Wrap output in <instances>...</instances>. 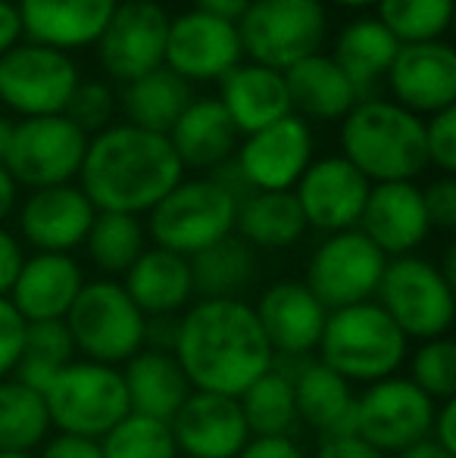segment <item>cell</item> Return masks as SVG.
I'll list each match as a JSON object with an SVG mask.
<instances>
[{"label":"cell","instance_id":"7c38bea8","mask_svg":"<svg viewBox=\"0 0 456 458\" xmlns=\"http://www.w3.org/2000/svg\"><path fill=\"white\" fill-rule=\"evenodd\" d=\"M82 75L69 54L35 41H19L0 56V103L22 119L63 115Z\"/></svg>","mask_w":456,"mask_h":458},{"label":"cell","instance_id":"d590c367","mask_svg":"<svg viewBox=\"0 0 456 458\" xmlns=\"http://www.w3.org/2000/svg\"><path fill=\"white\" fill-rule=\"evenodd\" d=\"M50 434L44 396L22 380H0V453H35Z\"/></svg>","mask_w":456,"mask_h":458},{"label":"cell","instance_id":"277c9868","mask_svg":"<svg viewBox=\"0 0 456 458\" xmlns=\"http://www.w3.org/2000/svg\"><path fill=\"white\" fill-rule=\"evenodd\" d=\"M409 340L382 312L375 300L329 312L319 337V362L347 384H375L394 377L407 362Z\"/></svg>","mask_w":456,"mask_h":458},{"label":"cell","instance_id":"ba28073f","mask_svg":"<svg viewBox=\"0 0 456 458\" xmlns=\"http://www.w3.org/2000/svg\"><path fill=\"white\" fill-rule=\"evenodd\" d=\"M41 396L56 434L88 437V440H104L132 411L119 368L88 359L69 362Z\"/></svg>","mask_w":456,"mask_h":458},{"label":"cell","instance_id":"6f0895ef","mask_svg":"<svg viewBox=\"0 0 456 458\" xmlns=\"http://www.w3.org/2000/svg\"><path fill=\"white\" fill-rule=\"evenodd\" d=\"M338 6H347V10H363V6H375L378 0H331Z\"/></svg>","mask_w":456,"mask_h":458},{"label":"cell","instance_id":"f6af8a7d","mask_svg":"<svg viewBox=\"0 0 456 458\" xmlns=\"http://www.w3.org/2000/svg\"><path fill=\"white\" fill-rule=\"evenodd\" d=\"M422 203H426L428 225L444 234L456 228V182L453 175H441L432 184L422 187Z\"/></svg>","mask_w":456,"mask_h":458},{"label":"cell","instance_id":"bcb514c9","mask_svg":"<svg viewBox=\"0 0 456 458\" xmlns=\"http://www.w3.org/2000/svg\"><path fill=\"white\" fill-rule=\"evenodd\" d=\"M38 458H104V453H100V440L56 434L41 443V455Z\"/></svg>","mask_w":456,"mask_h":458},{"label":"cell","instance_id":"8d00e7d4","mask_svg":"<svg viewBox=\"0 0 456 458\" xmlns=\"http://www.w3.org/2000/svg\"><path fill=\"white\" fill-rule=\"evenodd\" d=\"M82 247L88 250L94 268L116 281L147 250L144 222L138 216H125V212H98Z\"/></svg>","mask_w":456,"mask_h":458},{"label":"cell","instance_id":"9c48e42d","mask_svg":"<svg viewBox=\"0 0 456 458\" xmlns=\"http://www.w3.org/2000/svg\"><path fill=\"white\" fill-rule=\"evenodd\" d=\"M375 302L403 337L419 344L447 337L456 312L453 284L441 275L438 262L422 259L416 253L388 259L375 290Z\"/></svg>","mask_w":456,"mask_h":458},{"label":"cell","instance_id":"ac0fdd59","mask_svg":"<svg viewBox=\"0 0 456 458\" xmlns=\"http://www.w3.org/2000/svg\"><path fill=\"white\" fill-rule=\"evenodd\" d=\"M369 187L372 184L338 153V157L313 159L294 184V197L306 218V228L338 234L359 225Z\"/></svg>","mask_w":456,"mask_h":458},{"label":"cell","instance_id":"4dcf8cb0","mask_svg":"<svg viewBox=\"0 0 456 458\" xmlns=\"http://www.w3.org/2000/svg\"><path fill=\"white\" fill-rule=\"evenodd\" d=\"M294 384V409L297 424H306L319 437L350 434L353 424V403L357 393L341 374H335L323 362H306L291 377Z\"/></svg>","mask_w":456,"mask_h":458},{"label":"cell","instance_id":"9a60e30c","mask_svg":"<svg viewBox=\"0 0 456 458\" xmlns=\"http://www.w3.org/2000/svg\"><path fill=\"white\" fill-rule=\"evenodd\" d=\"M231 163L250 191H294L313 163L310 125L297 115H285L241 138Z\"/></svg>","mask_w":456,"mask_h":458},{"label":"cell","instance_id":"5b68a950","mask_svg":"<svg viewBox=\"0 0 456 458\" xmlns=\"http://www.w3.org/2000/svg\"><path fill=\"white\" fill-rule=\"evenodd\" d=\"M63 321L75 352L88 362L119 368L147 346V318L113 277L85 281Z\"/></svg>","mask_w":456,"mask_h":458},{"label":"cell","instance_id":"f546056e","mask_svg":"<svg viewBox=\"0 0 456 458\" xmlns=\"http://www.w3.org/2000/svg\"><path fill=\"white\" fill-rule=\"evenodd\" d=\"M397 50H400V41L375 16H363L347 22L338 31L335 47H331L329 56L347 75V81L359 94V100H366L384 81Z\"/></svg>","mask_w":456,"mask_h":458},{"label":"cell","instance_id":"f35d334b","mask_svg":"<svg viewBox=\"0 0 456 458\" xmlns=\"http://www.w3.org/2000/svg\"><path fill=\"white\" fill-rule=\"evenodd\" d=\"M378 22L400 44L444 41L453 19V0H378Z\"/></svg>","mask_w":456,"mask_h":458},{"label":"cell","instance_id":"f5cc1de1","mask_svg":"<svg viewBox=\"0 0 456 458\" xmlns=\"http://www.w3.org/2000/svg\"><path fill=\"white\" fill-rule=\"evenodd\" d=\"M254 0H194V10L207 13V16H216V19H226V22H235L247 13V6Z\"/></svg>","mask_w":456,"mask_h":458},{"label":"cell","instance_id":"11a10c76","mask_svg":"<svg viewBox=\"0 0 456 458\" xmlns=\"http://www.w3.org/2000/svg\"><path fill=\"white\" fill-rule=\"evenodd\" d=\"M394 458H453V455L447 453V449H441L438 443L426 440V443H419V446L407 449V453H400V455H394Z\"/></svg>","mask_w":456,"mask_h":458},{"label":"cell","instance_id":"7402d4cb","mask_svg":"<svg viewBox=\"0 0 456 458\" xmlns=\"http://www.w3.org/2000/svg\"><path fill=\"white\" fill-rule=\"evenodd\" d=\"M357 231H363L388 259L413 256L432 234L422 187L416 182L372 184Z\"/></svg>","mask_w":456,"mask_h":458},{"label":"cell","instance_id":"4316f807","mask_svg":"<svg viewBox=\"0 0 456 458\" xmlns=\"http://www.w3.org/2000/svg\"><path fill=\"white\" fill-rule=\"evenodd\" d=\"M216 100L222 103L228 119L235 122L241 138L285 119V115H294L285 75L275 72V69L256 66V63H237L235 69H228L219 79V97Z\"/></svg>","mask_w":456,"mask_h":458},{"label":"cell","instance_id":"d6a6232c","mask_svg":"<svg viewBox=\"0 0 456 458\" xmlns=\"http://www.w3.org/2000/svg\"><path fill=\"white\" fill-rule=\"evenodd\" d=\"M194 100V91L185 79L169 72L166 66L141 75L122 88L119 106L128 125L144 128L153 134H166L176 119L185 113V106Z\"/></svg>","mask_w":456,"mask_h":458},{"label":"cell","instance_id":"2e32d148","mask_svg":"<svg viewBox=\"0 0 456 458\" xmlns=\"http://www.w3.org/2000/svg\"><path fill=\"white\" fill-rule=\"evenodd\" d=\"M237 63H244V50L235 22L207 16L201 10L178 13L176 19H169L163 66L178 79L188 85L219 81Z\"/></svg>","mask_w":456,"mask_h":458},{"label":"cell","instance_id":"1f68e13d","mask_svg":"<svg viewBox=\"0 0 456 458\" xmlns=\"http://www.w3.org/2000/svg\"><path fill=\"white\" fill-rule=\"evenodd\" d=\"M235 234L254 250H288L304 241L306 218L294 191H254L237 203Z\"/></svg>","mask_w":456,"mask_h":458},{"label":"cell","instance_id":"f1b7e54d","mask_svg":"<svg viewBox=\"0 0 456 458\" xmlns=\"http://www.w3.org/2000/svg\"><path fill=\"white\" fill-rule=\"evenodd\" d=\"M291 113L304 122H341L359 103V94L329 54H313L285 69Z\"/></svg>","mask_w":456,"mask_h":458},{"label":"cell","instance_id":"ffe728a7","mask_svg":"<svg viewBox=\"0 0 456 458\" xmlns=\"http://www.w3.org/2000/svg\"><path fill=\"white\" fill-rule=\"evenodd\" d=\"M98 209L79 184L31 191L19 206V234L35 253H69L85 243Z\"/></svg>","mask_w":456,"mask_h":458},{"label":"cell","instance_id":"e575fe53","mask_svg":"<svg viewBox=\"0 0 456 458\" xmlns=\"http://www.w3.org/2000/svg\"><path fill=\"white\" fill-rule=\"evenodd\" d=\"M250 437H291L297 428L291 374L269 368L237 396Z\"/></svg>","mask_w":456,"mask_h":458},{"label":"cell","instance_id":"83f0119b","mask_svg":"<svg viewBox=\"0 0 456 458\" xmlns=\"http://www.w3.org/2000/svg\"><path fill=\"white\" fill-rule=\"evenodd\" d=\"M122 380H125L128 409L159 421H172L191 393L188 377L169 346H144L134 352L122 368Z\"/></svg>","mask_w":456,"mask_h":458},{"label":"cell","instance_id":"db71d44e","mask_svg":"<svg viewBox=\"0 0 456 458\" xmlns=\"http://www.w3.org/2000/svg\"><path fill=\"white\" fill-rule=\"evenodd\" d=\"M16 203H19V184L13 182V175L6 172V165L0 163V225L13 216Z\"/></svg>","mask_w":456,"mask_h":458},{"label":"cell","instance_id":"b9f144b4","mask_svg":"<svg viewBox=\"0 0 456 458\" xmlns=\"http://www.w3.org/2000/svg\"><path fill=\"white\" fill-rule=\"evenodd\" d=\"M113 113H116V94L110 91V85H104V81H79V88L69 97L63 115L69 122H75L91 138V134L113 125L110 122Z\"/></svg>","mask_w":456,"mask_h":458},{"label":"cell","instance_id":"d6986e66","mask_svg":"<svg viewBox=\"0 0 456 458\" xmlns=\"http://www.w3.org/2000/svg\"><path fill=\"white\" fill-rule=\"evenodd\" d=\"M256 321H260L272 356L300 359L313 352L323 337L329 309L310 293L304 281H272L262 287L260 300L254 302Z\"/></svg>","mask_w":456,"mask_h":458},{"label":"cell","instance_id":"681fc988","mask_svg":"<svg viewBox=\"0 0 456 458\" xmlns=\"http://www.w3.org/2000/svg\"><path fill=\"white\" fill-rule=\"evenodd\" d=\"M22 262H25V250L19 243V237L0 225V296H10L13 281H16Z\"/></svg>","mask_w":456,"mask_h":458},{"label":"cell","instance_id":"91938a15","mask_svg":"<svg viewBox=\"0 0 456 458\" xmlns=\"http://www.w3.org/2000/svg\"><path fill=\"white\" fill-rule=\"evenodd\" d=\"M119 4H141V0H119Z\"/></svg>","mask_w":456,"mask_h":458},{"label":"cell","instance_id":"ab89813d","mask_svg":"<svg viewBox=\"0 0 456 458\" xmlns=\"http://www.w3.org/2000/svg\"><path fill=\"white\" fill-rule=\"evenodd\" d=\"M104 458H178L169 421L128 411L110 434L100 440Z\"/></svg>","mask_w":456,"mask_h":458},{"label":"cell","instance_id":"6da1fadb","mask_svg":"<svg viewBox=\"0 0 456 458\" xmlns=\"http://www.w3.org/2000/svg\"><path fill=\"white\" fill-rule=\"evenodd\" d=\"M191 390L241 396L275 365L256 312L247 300H197L178 315L172 334Z\"/></svg>","mask_w":456,"mask_h":458},{"label":"cell","instance_id":"816d5d0a","mask_svg":"<svg viewBox=\"0 0 456 458\" xmlns=\"http://www.w3.org/2000/svg\"><path fill=\"white\" fill-rule=\"evenodd\" d=\"M22 41V22L13 0H0V56Z\"/></svg>","mask_w":456,"mask_h":458},{"label":"cell","instance_id":"603a6c76","mask_svg":"<svg viewBox=\"0 0 456 458\" xmlns=\"http://www.w3.org/2000/svg\"><path fill=\"white\" fill-rule=\"evenodd\" d=\"M85 287V272L69 253L25 256L6 300L16 306L29 325L35 321H63L73 309L79 290Z\"/></svg>","mask_w":456,"mask_h":458},{"label":"cell","instance_id":"52a82bcc","mask_svg":"<svg viewBox=\"0 0 456 458\" xmlns=\"http://www.w3.org/2000/svg\"><path fill=\"white\" fill-rule=\"evenodd\" d=\"M237 38L250 63L285 72L294 63L323 54L329 10L323 0H254L237 19Z\"/></svg>","mask_w":456,"mask_h":458},{"label":"cell","instance_id":"cb8c5ba5","mask_svg":"<svg viewBox=\"0 0 456 458\" xmlns=\"http://www.w3.org/2000/svg\"><path fill=\"white\" fill-rule=\"evenodd\" d=\"M119 0H16L25 41L54 50L91 47Z\"/></svg>","mask_w":456,"mask_h":458},{"label":"cell","instance_id":"f907efd6","mask_svg":"<svg viewBox=\"0 0 456 458\" xmlns=\"http://www.w3.org/2000/svg\"><path fill=\"white\" fill-rule=\"evenodd\" d=\"M432 443H438L441 449H447L451 455H456V399L438 403L434 409V421H432Z\"/></svg>","mask_w":456,"mask_h":458},{"label":"cell","instance_id":"484cf974","mask_svg":"<svg viewBox=\"0 0 456 458\" xmlns=\"http://www.w3.org/2000/svg\"><path fill=\"white\" fill-rule=\"evenodd\" d=\"M122 287L147 321L182 315L194 300L188 259L163 247H147L122 275Z\"/></svg>","mask_w":456,"mask_h":458},{"label":"cell","instance_id":"8fae6325","mask_svg":"<svg viewBox=\"0 0 456 458\" xmlns=\"http://www.w3.org/2000/svg\"><path fill=\"white\" fill-rule=\"evenodd\" d=\"M88 150V134L66 115H38L13 122L6 172L13 182L29 191L73 184L82 172Z\"/></svg>","mask_w":456,"mask_h":458},{"label":"cell","instance_id":"4fadbf2b","mask_svg":"<svg viewBox=\"0 0 456 458\" xmlns=\"http://www.w3.org/2000/svg\"><path fill=\"white\" fill-rule=\"evenodd\" d=\"M388 266V256L363 234V231H338L306 259L304 284L329 312L375 300L378 281Z\"/></svg>","mask_w":456,"mask_h":458},{"label":"cell","instance_id":"7dc6e473","mask_svg":"<svg viewBox=\"0 0 456 458\" xmlns=\"http://www.w3.org/2000/svg\"><path fill=\"white\" fill-rule=\"evenodd\" d=\"M235 458H306L294 437H250Z\"/></svg>","mask_w":456,"mask_h":458},{"label":"cell","instance_id":"60d3db41","mask_svg":"<svg viewBox=\"0 0 456 458\" xmlns=\"http://www.w3.org/2000/svg\"><path fill=\"white\" fill-rule=\"evenodd\" d=\"M409 380L432 403H447L456 396V344L451 337L426 340L409 356Z\"/></svg>","mask_w":456,"mask_h":458},{"label":"cell","instance_id":"680465c9","mask_svg":"<svg viewBox=\"0 0 456 458\" xmlns=\"http://www.w3.org/2000/svg\"><path fill=\"white\" fill-rule=\"evenodd\" d=\"M0 458H38L35 453H0Z\"/></svg>","mask_w":456,"mask_h":458},{"label":"cell","instance_id":"836d02e7","mask_svg":"<svg viewBox=\"0 0 456 458\" xmlns=\"http://www.w3.org/2000/svg\"><path fill=\"white\" fill-rule=\"evenodd\" d=\"M197 300H244V290L256 281V250L237 234L201 250L188 259Z\"/></svg>","mask_w":456,"mask_h":458},{"label":"cell","instance_id":"c3c4849f","mask_svg":"<svg viewBox=\"0 0 456 458\" xmlns=\"http://www.w3.org/2000/svg\"><path fill=\"white\" fill-rule=\"evenodd\" d=\"M310 458H388V455L372 449L357 434H335V437H323L319 449Z\"/></svg>","mask_w":456,"mask_h":458},{"label":"cell","instance_id":"5bb4252c","mask_svg":"<svg viewBox=\"0 0 456 458\" xmlns=\"http://www.w3.org/2000/svg\"><path fill=\"white\" fill-rule=\"evenodd\" d=\"M169 13L157 0L141 4H116L110 22L94 41L100 66L119 81H134L163 66Z\"/></svg>","mask_w":456,"mask_h":458},{"label":"cell","instance_id":"e0dca14e","mask_svg":"<svg viewBox=\"0 0 456 458\" xmlns=\"http://www.w3.org/2000/svg\"><path fill=\"white\" fill-rule=\"evenodd\" d=\"M397 106L419 119L456 106V54L447 41L400 44L388 75H384Z\"/></svg>","mask_w":456,"mask_h":458},{"label":"cell","instance_id":"7a4b0ae2","mask_svg":"<svg viewBox=\"0 0 456 458\" xmlns=\"http://www.w3.org/2000/svg\"><path fill=\"white\" fill-rule=\"evenodd\" d=\"M79 178L98 212L144 216L182 182L185 169L166 134L119 122L88 138Z\"/></svg>","mask_w":456,"mask_h":458},{"label":"cell","instance_id":"8992f818","mask_svg":"<svg viewBox=\"0 0 456 458\" xmlns=\"http://www.w3.org/2000/svg\"><path fill=\"white\" fill-rule=\"evenodd\" d=\"M237 199L213 178H182L151 212L147 237L153 247H163L191 259L201 250L235 234Z\"/></svg>","mask_w":456,"mask_h":458},{"label":"cell","instance_id":"30bf717a","mask_svg":"<svg viewBox=\"0 0 456 458\" xmlns=\"http://www.w3.org/2000/svg\"><path fill=\"white\" fill-rule=\"evenodd\" d=\"M434 409L438 403H432L413 380L394 374L369 384L357 396L350 434L382 455H400L432 437Z\"/></svg>","mask_w":456,"mask_h":458},{"label":"cell","instance_id":"d4e9b609","mask_svg":"<svg viewBox=\"0 0 456 458\" xmlns=\"http://www.w3.org/2000/svg\"><path fill=\"white\" fill-rule=\"evenodd\" d=\"M172 150H176L182 169L216 172L235 157L241 134L235 122L222 109L216 97H201L185 106V113L176 119V125L166 131Z\"/></svg>","mask_w":456,"mask_h":458},{"label":"cell","instance_id":"74e56055","mask_svg":"<svg viewBox=\"0 0 456 458\" xmlns=\"http://www.w3.org/2000/svg\"><path fill=\"white\" fill-rule=\"evenodd\" d=\"M69 362H75V346L66 331V321H35L25 331L22 359H19L13 377L22 380L31 390L44 393L50 380Z\"/></svg>","mask_w":456,"mask_h":458},{"label":"cell","instance_id":"44dd1931","mask_svg":"<svg viewBox=\"0 0 456 458\" xmlns=\"http://www.w3.org/2000/svg\"><path fill=\"white\" fill-rule=\"evenodd\" d=\"M178 455L185 458H235L250 440L237 396L191 390L169 421Z\"/></svg>","mask_w":456,"mask_h":458},{"label":"cell","instance_id":"ee69618b","mask_svg":"<svg viewBox=\"0 0 456 458\" xmlns=\"http://www.w3.org/2000/svg\"><path fill=\"white\" fill-rule=\"evenodd\" d=\"M25 331H29V321L16 312V306L6 296H0V380L13 377L22 359Z\"/></svg>","mask_w":456,"mask_h":458},{"label":"cell","instance_id":"9f6ffc18","mask_svg":"<svg viewBox=\"0 0 456 458\" xmlns=\"http://www.w3.org/2000/svg\"><path fill=\"white\" fill-rule=\"evenodd\" d=\"M10 138H13V122L6 115H0V163H4L6 150H10Z\"/></svg>","mask_w":456,"mask_h":458},{"label":"cell","instance_id":"3957f363","mask_svg":"<svg viewBox=\"0 0 456 458\" xmlns=\"http://www.w3.org/2000/svg\"><path fill=\"white\" fill-rule=\"evenodd\" d=\"M341 157L369 184L416 182L428 169L426 119L388 97H366L341 119Z\"/></svg>","mask_w":456,"mask_h":458},{"label":"cell","instance_id":"7bdbcfd3","mask_svg":"<svg viewBox=\"0 0 456 458\" xmlns=\"http://www.w3.org/2000/svg\"><path fill=\"white\" fill-rule=\"evenodd\" d=\"M426 153L428 165L441 169V175L456 172V106L426 119Z\"/></svg>","mask_w":456,"mask_h":458}]
</instances>
